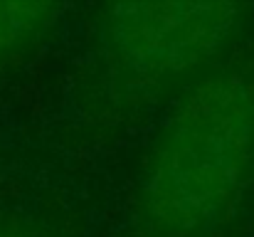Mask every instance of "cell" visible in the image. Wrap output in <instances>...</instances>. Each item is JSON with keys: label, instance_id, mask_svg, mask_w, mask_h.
Returning <instances> with one entry per match:
<instances>
[{"label": "cell", "instance_id": "1", "mask_svg": "<svg viewBox=\"0 0 254 237\" xmlns=\"http://www.w3.org/2000/svg\"><path fill=\"white\" fill-rule=\"evenodd\" d=\"M247 149L245 111L235 94H197L178 121L156 173V200L173 223L202 218L232 188Z\"/></svg>", "mask_w": 254, "mask_h": 237}, {"label": "cell", "instance_id": "2", "mask_svg": "<svg viewBox=\"0 0 254 237\" xmlns=\"http://www.w3.org/2000/svg\"><path fill=\"white\" fill-rule=\"evenodd\" d=\"M119 20V40L138 65L178 67L212 45L227 17L217 5H143Z\"/></svg>", "mask_w": 254, "mask_h": 237}, {"label": "cell", "instance_id": "3", "mask_svg": "<svg viewBox=\"0 0 254 237\" xmlns=\"http://www.w3.org/2000/svg\"><path fill=\"white\" fill-rule=\"evenodd\" d=\"M42 20H45L42 5H17V2L0 5V55L15 47L22 37L32 35Z\"/></svg>", "mask_w": 254, "mask_h": 237}]
</instances>
